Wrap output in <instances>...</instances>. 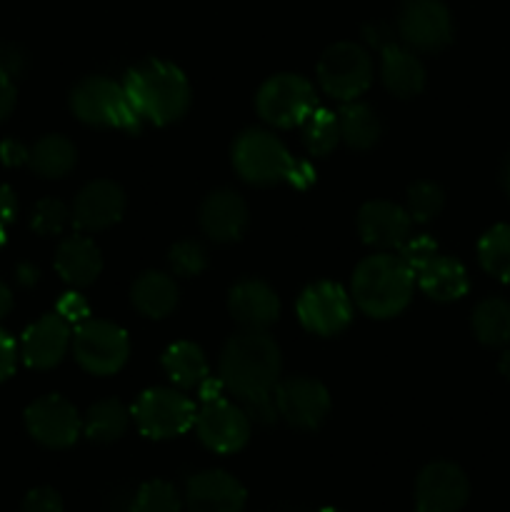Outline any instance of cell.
Segmentation results:
<instances>
[{"label": "cell", "instance_id": "cell-1", "mask_svg": "<svg viewBox=\"0 0 510 512\" xmlns=\"http://www.w3.org/2000/svg\"><path fill=\"white\" fill-rule=\"evenodd\" d=\"M283 355L268 330L243 328L220 350L218 378L238 398L250 420L270 425L278 418L275 385L280 383Z\"/></svg>", "mask_w": 510, "mask_h": 512}, {"label": "cell", "instance_id": "cell-2", "mask_svg": "<svg viewBox=\"0 0 510 512\" xmlns=\"http://www.w3.org/2000/svg\"><path fill=\"white\" fill-rule=\"evenodd\" d=\"M123 88L143 123L173 125L190 108V80L168 60L150 58L128 70Z\"/></svg>", "mask_w": 510, "mask_h": 512}, {"label": "cell", "instance_id": "cell-3", "mask_svg": "<svg viewBox=\"0 0 510 512\" xmlns=\"http://www.w3.org/2000/svg\"><path fill=\"white\" fill-rule=\"evenodd\" d=\"M415 275L393 253H375L360 260L350 280V298L368 318L388 320L403 313L413 300Z\"/></svg>", "mask_w": 510, "mask_h": 512}, {"label": "cell", "instance_id": "cell-4", "mask_svg": "<svg viewBox=\"0 0 510 512\" xmlns=\"http://www.w3.org/2000/svg\"><path fill=\"white\" fill-rule=\"evenodd\" d=\"M68 103L75 118L90 128H115L125 133L143 128V118L135 113L123 85L105 75H88L75 83Z\"/></svg>", "mask_w": 510, "mask_h": 512}, {"label": "cell", "instance_id": "cell-5", "mask_svg": "<svg viewBox=\"0 0 510 512\" xmlns=\"http://www.w3.org/2000/svg\"><path fill=\"white\" fill-rule=\"evenodd\" d=\"M230 155H233V168L240 180H245L248 185H258V188L288 183L295 165L283 140L263 128L243 130L235 138Z\"/></svg>", "mask_w": 510, "mask_h": 512}, {"label": "cell", "instance_id": "cell-6", "mask_svg": "<svg viewBox=\"0 0 510 512\" xmlns=\"http://www.w3.org/2000/svg\"><path fill=\"white\" fill-rule=\"evenodd\" d=\"M318 83L325 95L340 103L358 100L373 83V58L368 48L353 40H340L325 48L318 60Z\"/></svg>", "mask_w": 510, "mask_h": 512}, {"label": "cell", "instance_id": "cell-7", "mask_svg": "<svg viewBox=\"0 0 510 512\" xmlns=\"http://www.w3.org/2000/svg\"><path fill=\"white\" fill-rule=\"evenodd\" d=\"M195 403L178 388H150L140 393L130 415L140 435L150 440H170L188 433L195 423Z\"/></svg>", "mask_w": 510, "mask_h": 512}, {"label": "cell", "instance_id": "cell-8", "mask_svg": "<svg viewBox=\"0 0 510 512\" xmlns=\"http://www.w3.org/2000/svg\"><path fill=\"white\" fill-rule=\"evenodd\" d=\"M75 363L90 375H115L130 355V340L120 325L110 320L88 318L73 330Z\"/></svg>", "mask_w": 510, "mask_h": 512}, {"label": "cell", "instance_id": "cell-9", "mask_svg": "<svg viewBox=\"0 0 510 512\" xmlns=\"http://www.w3.org/2000/svg\"><path fill=\"white\" fill-rule=\"evenodd\" d=\"M315 105L318 100H315L313 83L298 73L270 75L255 95V110L260 120L283 130L303 123Z\"/></svg>", "mask_w": 510, "mask_h": 512}, {"label": "cell", "instance_id": "cell-10", "mask_svg": "<svg viewBox=\"0 0 510 512\" xmlns=\"http://www.w3.org/2000/svg\"><path fill=\"white\" fill-rule=\"evenodd\" d=\"M395 33L415 53H438L453 43L455 23L443 0H403Z\"/></svg>", "mask_w": 510, "mask_h": 512}, {"label": "cell", "instance_id": "cell-11", "mask_svg": "<svg viewBox=\"0 0 510 512\" xmlns=\"http://www.w3.org/2000/svg\"><path fill=\"white\" fill-rule=\"evenodd\" d=\"M195 435L215 455H233L248 445L253 420L238 403L228 398L205 400L195 410Z\"/></svg>", "mask_w": 510, "mask_h": 512}, {"label": "cell", "instance_id": "cell-12", "mask_svg": "<svg viewBox=\"0 0 510 512\" xmlns=\"http://www.w3.org/2000/svg\"><path fill=\"white\" fill-rule=\"evenodd\" d=\"M25 430L48 450H68L83 435V418L63 395H43L25 408Z\"/></svg>", "mask_w": 510, "mask_h": 512}, {"label": "cell", "instance_id": "cell-13", "mask_svg": "<svg viewBox=\"0 0 510 512\" xmlns=\"http://www.w3.org/2000/svg\"><path fill=\"white\" fill-rule=\"evenodd\" d=\"M295 313L308 333L330 338L343 333L353 320V298L338 283L318 280L298 295Z\"/></svg>", "mask_w": 510, "mask_h": 512}, {"label": "cell", "instance_id": "cell-14", "mask_svg": "<svg viewBox=\"0 0 510 512\" xmlns=\"http://www.w3.org/2000/svg\"><path fill=\"white\" fill-rule=\"evenodd\" d=\"M470 500V480L450 460L428 463L415 478L413 512H460Z\"/></svg>", "mask_w": 510, "mask_h": 512}, {"label": "cell", "instance_id": "cell-15", "mask_svg": "<svg viewBox=\"0 0 510 512\" xmlns=\"http://www.w3.org/2000/svg\"><path fill=\"white\" fill-rule=\"evenodd\" d=\"M275 408L295 430H318L330 415V393L320 380L293 375L275 385Z\"/></svg>", "mask_w": 510, "mask_h": 512}, {"label": "cell", "instance_id": "cell-16", "mask_svg": "<svg viewBox=\"0 0 510 512\" xmlns=\"http://www.w3.org/2000/svg\"><path fill=\"white\" fill-rule=\"evenodd\" d=\"M358 235L368 248L390 253V250L403 248L405 240L413 235V220L403 205L393 200H368L360 205L358 218Z\"/></svg>", "mask_w": 510, "mask_h": 512}, {"label": "cell", "instance_id": "cell-17", "mask_svg": "<svg viewBox=\"0 0 510 512\" xmlns=\"http://www.w3.org/2000/svg\"><path fill=\"white\" fill-rule=\"evenodd\" d=\"M125 213V190L115 180H90L75 195L70 208V223L80 233H98L120 223Z\"/></svg>", "mask_w": 510, "mask_h": 512}, {"label": "cell", "instance_id": "cell-18", "mask_svg": "<svg viewBox=\"0 0 510 512\" xmlns=\"http://www.w3.org/2000/svg\"><path fill=\"white\" fill-rule=\"evenodd\" d=\"M73 345V325L60 318L58 313H48L28 325L20 338V360L33 370H53L63 363Z\"/></svg>", "mask_w": 510, "mask_h": 512}, {"label": "cell", "instance_id": "cell-19", "mask_svg": "<svg viewBox=\"0 0 510 512\" xmlns=\"http://www.w3.org/2000/svg\"><path fill=\"white\" fill-rule=\"evenodd\" d=\"M245 503L243 483L225 470H203L185 485L183 505L188 512H243Z\"/></svg>", "mask_w": 510, "mask_h": 512}, {"label": "cell", "instance_id": "cell-20", "mask_svg": "<svg viewBox=\"0 0 510 512\" xmlns=\"http://www.w3.org/2000/svg\"><path fill=\"white\" fill-rule=\"evenodd\" d=\"M228 310L248 330H268L280 318V298L265 280L243 278L230 288Z\"/></svg>", "mask_w": 510, "mask_h": 512}, {"label": "cell", "instance_id": "cell-21", "mask_svg": "<svg viewBox=\"0 0 510 512\" xmlns=\"http://www.w3.org/2000/svg\"><path fill=\"white\" fill-rule=\"evenodd\" d=\"M200 228L220 245L238 243L248 228V205L235 190H213L200 205Z\"/></svg>", "mask_w": 510, "mask_h": 512}, {"label": "cell", "instance_id": "cell-22", "mask_svg": "<svg viewBox=\"0 0 510 512\" xmlns=\"http://www.w3.org/2000/svg\"><path fill=\"white\" fill-rule=\"evenodd\" d=\"M380 78L395 98H415L425 88V65L413 48L395 40L380 50Z\"/></svg>", "mask_w": 510, "mask_h": 512}, {"label": "cell", "instance_id": "cell-23", "mask_svg": "<svg viewBox=\"0 0 510 512\" xmlns=\"http://www.w3.org/2000/svg\"><path fill=\"white\" fill-rule=\"evenodd\" d=\"M55 270L70 288H88L103 273V255L85 235H68L55 250Z\"/></svg>", "mask_w": 510, "mask_h": 512}, {"label": "cell", "instance_id": "cell-24", "mask_svg": "<svg viewBox=\"0 0 510 512\" xmlns=\"http://www.w3.org/2000/svg\"><path fill=\"white\" fill-rule=\"evenodd\" d=\"M415 283L430 300H438V303L460 300L470 288L465 265L460 260L450 258V255L440 253H435L423 268L415 270Z\"/></svg>", "mask_w": 510, "mask_h": 512}, {"label": "cell", "instance_id": "cell-25", "mask_svg": "<svg viewBox=\"0 0 510 512\" xmlns=\"http://www.w3.org/2000/svg\"><path fill=\"white\" fill-rule=\"evenodd\" d=\"M180 290L173 275L160 273V270H148L138 275L130 288V303L140 315L150 320H163L178 308Z\"/></svg>", "mask_w": 510, "mask_h": 512}, {"label": "cell", "instance_id": "cell-26", "mask_svg": "<svg viewBox=\"0 0 510 512\" xmlns=\"http://www.w3.org/2000/svg\"><path fill=\"white\" fill-rule=\"evenodd\" d=\"M163 370L178 390H198L210 378V365L203 348L190 340H180L165 350Z\"/></svg>", "mask_w": 510, "mask_h": 512}, {"label": "cell", "instance_id": "cell-27", "mask_svg": "<svg viewBox=\"0 0 510 512\" xmlns=\"http://www.w3.org/2000/svg\"><path fill=\"white\" fill-rule=\"evenodd\" d=\"M75 163H78V150H75L73 140L65 138V135H43V138L30 145L28 168L38 178H65L75 168Z\"/></svg>", "mask_w": 510, "mask_h": 512}, {"label": "cell", "instance_id": "cell-28", "mask_svg": "<svg viewBox=\"0 0 510 512\" xmlns=\"http://www.w3.org/2000/svg\"><path fill=\"white\" fill-rule=\"evenodd\" d=\"M130 418H133V415H130V410L125 408L120 400L115 398L98 400V403L90 405L88 413H85L83 435L90 440V443L110 445L128 433Z\"/></svg>", "mask_w": 510, "mask_h": 512}, {"label": "cell", "instance_id": "cell-29", "mask_svg": "<svg viewBox=\"0 0 510 512\" xmlns=\"http://www.w3.org/2000/svg\"><path fill=\"white\" fill-rule=\"evenodd\" d=\"M340 140L353 150H370L380 140V118L368 103L348 100L338 110Z\"/></svg>", "mask_w": 510, "mask_h": 512}, {"label": "cell", "instance_id": "cell-30", "mask_svg": "<svg viewBox=\"0 0 510 512\" xmlns=\"http://www.w3.org/2000/svg\"><path fill=\"white\" fill-rule=\"evenodd\" d=\"M473 333L488 348L510 345V303L503 298H485L473 310Z\"/></svg>", "mask_w": 510, "mask_h": 512}, {"label": "cell", "instance_id": "cell-31", "mask_svg": "<svg viewBox=\"0 0 510 512\" xmlns=\"http://www.w3.org/2000/svg\"><path fill=\"white\" fill-rule=\"evenodd\" d=\"M480 268L500 283H510V225L500 223L485 230L478 240Z\"/></svg>", "mask_w": 510, "mask_h": 512}, {"label": "cell", "instance_id": "cell-32", "mask_svg": "<svg viewBox=\"0 0 510 512\" xmlns=\"http://www.w3.org/2000/svg\"><path fill=\"white\" fill-rule=\"evenodd\" d=\"M303 130V143L310 155H330L335 145L340 143V128H338V113L328 108H318L315 105L308 113V118L300 123Z\"/></svg>", "mask_w": 510, "mask_h": 512}, {"label": "cell", "instance_id": "cell-33", "mask_svg": "<svg viewBox=\"0 0 510 512\" xmlns=\"http://www.w3.org/2000/svg\"><path fill=\"white\" fill-rule=\"evenodd\" d=\"M445 205V193L438 183L433 180H415L408 188V195H405V205L410 220L413 223H433L440 213H443Z\"/></svg>", "mask_w": 510, "mask_h": 512}, {"label": "cell", "instance_id": "cell-34", "mask_svg": "<svg viewBox=\"0 0 510 512\" xmlns=\"http://www.w3.org/2000/svg\"><path fill=\"white\" fill-rule=\"evenodd\" d=\"M183 508V498H180L178 488L168 480H145L138 490L130 510L133 512H180Z\"/></svg>", "mask_w": 510, "mask_h": 512}, {"label": "cell", "instance_id": "cell-35", "mask_svg": "<svg viewBox=\"0 0 510 512\" xmlns=\"http://www.w3.org/2000/svg\"><path fill=\"white\" fill-rule=\"evenodd\" d=\"M70 223V210L63 200L43 198L30 213V228L43 238H53L60 235Z\"/></svg>", "mask_w": 510, "mask_h": 512}, {"label": "cell", "instance_id": "cell-36", "mask_svg": "<svg viewBox=\"0 0 510 512\" xmlns=\"http://www.w3.org/2000/svg\"><path fill=\"white\" fill-rule=\"evenodd\" d=\"M168 263L170 270L180 278H195L208 268V250L195 240H178L168 250Z\"/></svg>", "mask_w": 510, "mask_h": 512}, {"label": "cell", "instance_id": "cell-37", "mask_svg": "<svg viewBox=\"0 0 510 512\" xmlns=\"http://www.w3.org/2000/svg\"><path fill=\"white\" fill-rule=\"evenodd\" d=\"M435 253H440V250H438V243H435L430 235H425V233L410 235V238L403 243V248H400V260H403V263L408 265L415 275V270L423 268V265L428 263Z\"/></svg>", "mask_w": 510, "mask_h": 512}, {"label": "cell", "instance_id": "cell-38", "mask_svg": "<svg viewBox=\"0 0 510 512\" xmlns=\"http://www.w3.org/2000/svg\"><path fill=\"white\" fill-rule=\"evenodd\" d=\"M20 512H65L63 495L50 485H40L25 493L23 503H20Z\"/></svg>", "mask_w": 510, "mask_h": 512}, {"label": "cell", "instance_id": "cell-39", "mask_svg": "<svg viewBox=\"0 0 510 512\" xmlns=\"http://www.w3.org/2000/svg\"><path fill=\"white\" fill-rule=\"evenodd\" d=\"M55 313H58L63 320H68L70 325H80L83 320H88V315H90L88 303H85L78 293H65L63 298H60Z\"/></svg>", "mask_w": 510, "mask_h": 512}, {"label": "cell", "instance_id": "cell-40", "mask_svg": "<svg viewBox=\"0 0 510 512\" xmlns=\"http://www.w3.org/2000/svg\"><path fill=\"white\" fill-rule=\"evenodd\" d=\"M18 358H20L18 343L10 338V333H5V330L0 328V383H5V380L15 373Z\"/></svg>", "mask_w": 510, "mask_h": 512}, {"label": "cell", "instance_id": "cell-41", "mask_svg": "<svg viewBox=\"0 0 510 512\" xmlns=\"http://www.w3.org/2000/svg\"><path fill=\"white\" fill-rule=\"evenodd\" d=\"M15 215H18V198L10 185L0 183V245L5 243V233L15 223Z\"/></svg>", "mask_w": 510, "mask_h": 512}, {"label": "cell", "instance_id": "cell-42", "mask_svg": "<svg viewBox=\"0 0 510 512\" xmlns=\"http://www.w3.org/2000/svg\"><path fill=\"white\" fill-rule=\"evenodd\" d=\"M15 103H18V88H15V78L0 68V123L13 115Z\"/></svg>", "mask_w": 510, "mask_h": 512}, {"label": "cell", "instance_id": "cell-43", "mask_svg": "<svg viewBox=\"0 0 510 512\" xmlns=\"http://www.w3.org/2000/svg\"><path fill=\"white\" fill-rule=\"evenodd\" d=\"M363 40L368 48H375L380 53V50L388 48L390 43H395V33L393 28L385 23H368L363 28Z\"/></svg>", "mask_w": 510, "mask_h": 512}, {"label": "cell", "instance_id": "cell-44", "mask_svg": "<svg viewBox=\"0 0 510 512\" xmlns=\"http://www.w3.org/2000/svg\"><path fill=\"white\" fill-rule=\"evenodd\" d=\"M28 155H30V148H25L20 140L8 138L0 143V160H3V165H8V168L28 165Z\"/></svg>", "mask_w": 510, "mask_h": 512}, {"label": "cell", "instance_id": "cell-45", "mask_svg": "<svg viewBox=\"0 0 510 512\" xmlns=\"http://www.w3.org/2000/svg\"><path fill=\"white\" fill-rule=\"evenodd\" d=\"M0 68L13 75V78H18L25 68V55L15 45H3L0 48Z\"/></svg>", "mask_w": 510, "mask_h": 512}, {"label": "cell", "instance_id": "cell-46", "mask_svg": "<svg viewBox=\"0 0 510 512\" xmlns=\"http://www.w3.org/2000/svg\"><path fill=\"white\" fill-rule=\"evenodd\" d=\"M313 180H315L313 170H310L305 163H298V160H295L293 173H290L288 183L295 185V188H305V185H310V183H313Z\"/></svg>", "mask_w": 510, "mask_h": 512}, {"label": "cell", "instance_id": "cell-47", "mask_svg": "<svg viewBox=\"0 0 510 512\" xmlns=\"http://www.w3.org/2000/svg\"><path fill=\"white\" fill-rule=\"evenodd\" d=\"M13 290L8 288V285L3 283V280H0V320L3 318H8L10 315V310H13Z\"/></svg>", "mask_w": 510, "mask_h": 512}, {"label": "cell", "instance_id": "cell-48", "mask_svg": "<svg viewBox=\"0 0 510 512\" xmlns=\"http://www.w3.org/2000/svg\"><path fill=\"white\" fill-rule=\"evenodd\" d=\"M498 370H500V375H503V378L510 383V350H505V353L500 355Z\"/></svg>", "mask_w": 510, "mask_h": 512}, {"label": "cell", "instance_id": "cell-49", "mask_svg": "<svg viewBox=\"0 0 510 512\" xmlns=\"http://www.w3.org/2000/svg\"><path fill=\"white\" fill-rule=\"evenodd\" d=\"M500 180H503V190H505V195H508V198H510V155H508V158H505V163H503V173H500Z\"/></svg>", "mask_w": 510, "mask_h": 512}, {"label": "cell", "instance_id": "cell-50", "mask_svg": "<svg viewBox=\"0 0 510 512\" xmlns=\"http://www.w3.org/2000/svg\"><path fill=\"white\" fill-rule=\"evenodd\" d=\"M318 512H343V510H338V508H320Z\"/></svg>", "mask_w": 510, "mask_h": 512}]
</instances>
